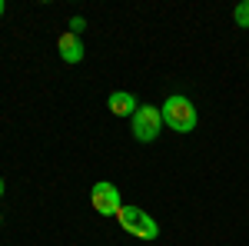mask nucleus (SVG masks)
Returning a JSON list of instances; mask_svg holds the SVG:
<instances>
[{
	"instance_id": "9d476101",
	"label": "nucleus",
	"mask_w": 249,
	"mask_h": 246,
	"mask_svg": "<svg viewBox=\"0 0 249 246\" xmlns=\"http://www.w3.org/2000/svg\"><path fill=\"white\" fill-rule=\"evenodd\" d=\"M0 196H3V176H0Z\"/></svg>"
},
{
	"instance_id": "9b49d317",
	"label": "nucleus",
	"mask_w": 249,
	"mask_h": 246,
	"mask_svg": "<svg viewBox=\"0 0 249 246\" xmlns=\"http://www.w3.org/2000/svg\"><path fill=\"white\" fill-rule=\"evenodd\" d=\"M0 223H3V220H0Z\"/></svg>"
},
{
	"instance_id": "20e7f679",
	"label": "nucleus",
	"mask_w": 249,
	"mask_h": 246,
	"mask_svg": "<svg viewBox=\"0 0 249 246\" xmlns=\"http://www.w3.org/2000/svg\"><path fill=\"white\" fill-rule=\"evenodd\" d=\"M90 203L100 216H116L120 207H123V200H120V189L110 183V180H100L93 189H90Z\"/></svg>"
},
{
	"instance_id": "423d86ee",
	"label": "nucleus",
	"mask_w": 249,
	"mask_h": 246,
	"mask_svg": "<svg viewBox=\"0 0 249 246\" xmlns=\"http://www.w3.org/2000/svg\"><path fill=\"white\" fill-rule=\"evenodd\" d=\"M107 107H110L113 116H130V120H133V114L140 110V100H136L133 94H126V90H116V94H110Z\"/></svg>"
},
{
	"instance_id": "6e6552de",
	"label": "nucleus",
	"mask_w": 249,
	"mask_h": 246,
	"mask_svg": "<svg viewBox=\"0 0 249 246\" xmlns=\"http://www.w3.org/2000/svg\"><path fill=\"white\" fill-rule=\"evenodd\" d=\"M83 30H87V20H83V17H73V20H70V34H77V37H80Z\"/></svg>"
},
{
	"instance_id": "39448f33",
	"label": "nucleus",
	"mask_w": 249,
	"mask_h": 246,
	"mask_svg": "<svg viewBox=\"0 0 249 246\" xmlns=\"http://www.w3.org/2000/svg\"><path fill=\"white\" fill-rule=\"evenodd\" d=\"M57 50H60V57H63V63H80L83 60V40L77 37V34H60V40H57Z\"/></svg>"
},
{
	"instance_id": "f03ea898",
	"label": "nucleus",
	"mask_w": 249,
	"mask_h": 246,
	"mask_svg": "<svg viewBox=\"0 0 249 246\" xmlns=\"http://www.w3.org/2000/svg\"><path fill=\"white\" fill-rule=\"evenodd\" d=\"M116 220H120V227L126 229L130 236H136V240H156V236H160V223H156L150 213H143L140 207H120Z\"/></svg>"
},
{
	"instance_id": "0eeeda50",
	"label": "nucleus",
	"mask_w": 249,
	"mask_h": 246,
	"mask_svg": "<svg viewBox=\"0 0 249 246\" xmlns=\"http://www.w3.org/2000/svg\"><path fill=\"white\" fill-rule=\"evenodd\" d=\"M232 20H236V27H249V0L236 3V10H232Z\"/></svg>"
},
{
	"instance_id": "1a4fd4ad",
	"label": "nucleus",
	"mask_w": 249,
	"mask_h": 246,
	"mask_svg": "<svg viewBox=\"0 0 249 246\" xmlns=\"http://www.w3.org/2000/svg\"><path fill=\"white\" fill-rule=\"evenodd\" d=\"M3 10H7V3H3V0H0V17H3Z\"/></svg>"
},
{
	"instance_id": "7ed1b4c3",
	"label": "nucleus",
	"mask_w": 249,
	"mask_h": 246,
	"mask_svg": "<svg viewBox=\"0 0 249 246\" xmlns=\"http://www.w3.org/2000/svg\"><path fill=\"white\" fill-rule=\"evenodd\" d=\"M160 130H163V114L150 103H140V110L133 114V136L140 143H153Z\"/></svg>"
},
{
	"instance_id": "f257e3e1",
	"label": "nucleus",
	"mask_w": 249,
	"mask_h": 246,
	"mask_svg": "<svg viewBox=\"0 0 249 246\" xmlns=\"http://www.w3.org/2000/svg\"><path fill=\"white\" fill-rule=\"evenodd\" d=\"M160 114H163V123H166L170 130H176V133L196 130V107L190 103V96H183V94L166 96V103H163Z\"/></svg>"
}]
</instances>
